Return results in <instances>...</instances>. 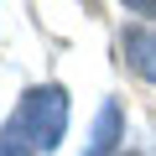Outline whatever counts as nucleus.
Listing matches in <instances>:
<instances>
[{
	"mask_svg": "<svg viewBox=\"0 0 156 156\" xmlns=\"http://www.w3.org/2000/svg\"><path fill=\"white\" fill-rule=\"evenodd\" d=\"M115 146H120V104H104L99 120H94V140H89L83 156H109Z\"/></svg>",
	"mask_w": 156,
	"mask_h": 156,
	"instance_id": "obj_3",
	"label": "nucleus"
},
{
	"mask_svg": "<svg viewBox=\"0 0 156 156\" xmlns=\"http://www.w3.org/2000/svg\"><path fill=\"white\" fill-rule=\"evenodd\" d=\"M11 120L26 130V140H31L37 151H52V146L62 140V130H68V94L52 89V83H47V89H31Z\"/></svg>",
	"mask_w": 156,
	"mask_h": 156,
	"instance_id": "obj_1",
	"label": "nucleus"
},
{
	"mask_svg": "<svg viewBox=\"0 0 156 156\" xmlns=\"http://www.w3.org/2000/svg\"><path fill=\"white\" fill-rule=\"evenodd\" d=\"M0 156H37V146L26 140V130H21L16 120H11L5 130H0Z\"/></svg>",
	"mask_w": 156,
	"mask_h": 156,
	"instance_id": "obj_4",
	"label": "nucleus"
},
{
	"mask_svg": "<svg viewBox=\"0 0 156 156\" xmlns=\"http://www.w3.org/2000/svg\"><path fill=\"white\" fill-rule=\"evenodd\" d=\"M125 11H135V16H151V21H156V0H130Z\"/></svg>",
	"mask_w": 156,
	"mask_h": 156,
	"instance_id": "obj_5",
	"label": "nucleus"
},
{
	"mask_svg": "<svg viewBox=\"0 0 156 156\" xmlns=\"http://www.w3.org/2000/svg\"><path fill=\"white\" fill-rule=\"evenodd\" d=\"M120 47H125L130 68H135L140 78H151V83H156V31H146V26H130V31L120 37Z\"/></svg>",
	"mask_w": 156,
	"mask_h": 156,
	"instance_id": "obj_2",
	"label": "nucleus"
}]
</instances>
